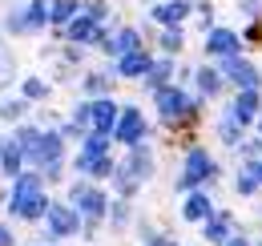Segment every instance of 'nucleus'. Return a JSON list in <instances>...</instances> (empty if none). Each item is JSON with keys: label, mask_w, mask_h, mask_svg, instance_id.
I'll return each mask as SVG.
<instances>
[{"label": "nucleus", "mask_w": 262, "mask_h": 246, "mask_svg": "<svg viewBox=\"0 0 262 246\" xmlns=\"http://www.w3.org/2000/svg\"><path fill=\"white\" fill-rule=\"evenodd\" d=\"M49 210V202H45V194H40V178H16V190H12V214L20 218H40Z\"/></svg>", "instance_id": "f257e3e1"}, {"label": "nucleus", "mask_w": 262, "mask_h": 246, "mask_svg": "<svg viewBox=\"0 0 262 246\" xmlns=\"http://www.w3.org/2000/svg\"><path fill=\"white\" fill-rule=\"evenodd\" d=\"M20 146L29 150L33 161H40L49 174H57V161H61V137L57 133H33V129H25L20 133Z\"/></svg>", "instance_id": "f03ea898"}, {"label": "nucleus", "mask_w": 262, "mask_h": 246, "mask_svg": "<svg viewBox=\"0 0 262 246\" xmlns=\"http://www.w3.org/2000/svg\"><path fill=\"white\" fill-rule=\"evenodd\" d=\"M149 174V157H145V150H137V154L125 161V170H117V186H121V194H133L137 190V182Z\"/></svg>", "instance_id": "7ed1b4c3"}, {"label": "nucleus", "mask_w": 262, "mask_h": 246, "mask_svg": "<svg viewBox=\"0 0 262 246\" xmlns=\"http://www.w3.org/2000/svg\"><path fill=\"white\" fill-rule=\"evenodd\" d=\"M73 206L85 218H101L105 214V198H101L93 186H73Z\"/></svg>", "instance_id": "20e7f679"}, {"label": "nucleus", "mask_w": 262, "mask_h": 246, "mask_svg": "<svg viewBox=\"0 0 262 246\" xmlns=\"http://www.w3.org/2000/svg\"><path fill=\"white\" fill-rule=\"evenodd\" d=\"M158 109H162L165 121H178V117L190 113V101H186V93H182V89H162V93H158Z\"/></svg>", "instance_id": "39448f33"}, {"label": "nucleus", "mask_w": 262, "mask_h": 246, "mask_svg": "<svg viewBox=\"0 0 262 246\" xmlns=\"http://www.w3.org/2000/svg\"><path fill=\"white\" fill-rule=\"evenodd\" d=\"M202 178H214V161L202 154V150H194V154H190V161H186V174H182V190L198 186Z\"/></svg>", "instance_id": "423d86ee"}, {"label": "nucleus", "mask_w": 262, "mask_h": 246, "mask_svg": "<svg viewBox=\"0 0 262 246\" xmlns=\"http://www.w3.org/2000/svg\"><path fill=\"white\" fill-rule=\"evenodd\" d=\"M89 121L97 125V133H109V129H113V121H121V117H117L113 101H93V105H89Z\"/></svg>", "instance_id": "0eeeda50"}, {"label": "nucleus", "mask_w": 262, "mask_h": 246, "mask_svg": "<svg viewBox=\"0 0 262 246\" xmlns=\"http://www.w3.org/2000/svg\"><path fill=\"white\" fill-rule=\"evenodd\" d=\"M206 49L214 53V57H234V49H238V36L226 29H214L210 36H206Z\"/></svg>", "instance_id": "6e6552de"}, {"label": "nucleus", "mask_w": 262, "mask_h": 246, "mask_svg": "<svg viewBox=\"0 0 262 246\" xmlns=\"http://www.w3.org/2000/svg\"><path fill=\"white\" fill-rule=\"evenodd\" d=\"M226 73L242 85V89H258V73H254V65H246V61H238V57H230L226 61Z\"/></svg>", "instance_id": "1a4fd4ad"}, {"label": "nucleus", "mask_w": 262, "mask_h": 246, "mask_svg": "<svg viewBox=\"0 0 262 246\" xmlns=\"http://www.w3.org/2000/svg\"><path fill=\"white\" fill-rule=\"evenodd\" d=\"M141 129H145V121H141V113H137V109H125V113H121V121H117V137H121V141H137V137H141Z\"/></svg>", "instance_id": "9d476101"}, {"label": "nucleus", "mask_w": 262, "mask_h": 246, "mask_svg": "<svg viewBox=\"0 0 262 246\" xmlns=\"http://www.w3.org/2000/svg\"><path fill=\"white\" fill-rule=\"evenodd\" d=\"M49 230L53 234H73L77 230V214L65 206H49Z\"/></svg>", "instance_id": "9b49d317"}, {"label": "nucleus", "mask_w": 262, "mask_h": 246, "mask_svg": "<svg viewBox=\"0 0 262 246\" xmlns=\"http://www.w3.org/2000/svg\"><path fill=\"white\" fill-rule=\"evenodd\" d=\"M254 109H258V93L254 89H242V97H238V101H234V121H250V117H254Z\"/></svg>", "instance_id": "f8f14e48"}, {"label": "nucleus", "mask_w": 262, "mask_h": 246, "mask_svg": "<svg viewBox=\"0 0 262 246\" xmlns=\"http://www.w3.org/2000/svg\"><path fill=\"white\" fill-rule=\"evenodd\" d=\"M105 49H109V53H121V57H129V53H137V32L125 29V32H117V36H109V40H105Z\"/></svg>", "instance_id": "ddd939ff"}, {"label": "nucleus", "mask_w": 262, "mask_h": 246, "mask_svg": "<svg viewBox=\"0 0 262 246\" xmlns=\"http://www.w3.org/2000/svg\"><path fill=\"white\" fill-rule=\"evenodd\" d=\"M145 69H154V65H149V57H145L141 49L129 53V57H121V73H125V77H141Z\"/></svg>", "instance_id": "4468645a"}, {"label": "nucleus", "mask_w": 262, "mask_h": 246, "mask_svg": "<svg viewBox=\"0 0 262 246\" xmlns=\"http://www.w3.org/2000/svg\"><path fill=\"white\" fill-rule=\"evenodd\" d=\"M186 12H190V4H186V0H173V4H162V8L154 12V16H158L162 25H178V20L186 16Z\"/></svg>", "instance_id": "2eb2a0df"}, {"label": "nucleus", "mask_w": 262, "mask_h": 246, "mask_svg": "<svg viewBox=\"0 0 262 246\" xmlns=\"http://www.w3.org/2000/svg\"><path fill=\"white\" fill-rule=\"evenodd\" d=\"M69 36H73V40H93V36H97V25H93V16H77V20L69 25Z\"/></svg>", "instance_id": "dca6fc26"}, {"label": "nucleus", "mask_w": 262, "mask_h": 246, "mask_svg": "<svg viewBox=\"0 0 262 246\" xmlns=\"http://www.w3.org/2000/svg\"><path fill=\"white\" fill-rule=\"evenodd\" d=\"M85 174H113V161L101 154V157H93V154H81V161H77Z\"/></svg>", "instance_id": "f3484780"}, {"label": "nucleus", "mask_w": 262, "mask_h": 246, "mask_svg": "<svg viewBox=\"0 0 262 246\" xmlns=\"http://www.w3.org/2000/svg\"><path fill=\"white\" fill-rule=\"evenodd\" d=\"M45 25V4H33L25 20H12V29H40Z\"/></svg>", "instance_id": "a211bd4d"}, {"label": "nucleus", "mask_w": 262, "mask_h": 246, "mask_svg": "<svg viewBox=\"0 0 262 246\" xmlns=\"http://www.w3.org/2000/svg\"><path fill=\"white\" fill-rule=\"evenodd\" d=\"M210 214V198H202V194H194V198H190V202H186V218H206Z\"/></svg>", "instance_id": "6ab92c4d"}, {"label": "nucleus", "mask_w": 262, "mask_h": 246, "mask_svg": "<svg viewBox=\"0 0 262 246\" xmlns=\"http://www.w3.org/2000/svg\"><path fill=\"white\" fill-rule=\"evenodd\" d=\"M77 12V0H57L53 4V12H49V20H57V25H65L69 16Z\"/></svg>", "instance_id": "aec40b11"}, {"label": "nucleus", "mask_w": 262, "mask_h": 246, "mask_svg": "<svg viewBox=\"0 0 262 246\" xmlns=\"http://www.w3.org/2000/svg\"><path fill=\"white\" fill-rule=\"evenodd\" d=\"M206 234H210L214 242H226V234H230V218H226V214H218L214 222H210V226H206Z\"/></svg>", "instance_id": "412c9836"}, {"label": "nucleus", "mask_w": 262, "mask_h": 246, "mask_svg": "<svg viewBox=\"0 0 262 246\" xmlns=\"http://www.w3.org/2000/svg\"><path fill=\"white\" fill-rule=\"evenodd\" d=\"M20 146H16V141H12V146H4V170H8V174H16V170H20Z\"/></svg>", "instance_id": "4be33fe9"}, {"label": "nucleus", "mask_w": 262, "mask_h": 246, "mask_svg": "<svg viewBox=\"0 0 262 246\" xmlns=\"http://www.w3.org/2000/svg\"><path fill=\"white\" fill-rule=\"evenodd\" d=\"M198 85H202V93H214V89H218V73L202 69V73H198Z\"/></svg>", "instance_id": "5701e85b"}, {"label": "nucleus", "mask_w": 262, "mask_h": 246, "mask_svg": "<svg viewBox=\"0 0 262 246\" xmlns=\"http://www.w3.org/2000/svg\"><path fill=\"white\" fill-rule=\"evenodd\" d=\"M85 154H93V157L105 154V133H97V137H89V141H85Z\"/></svg>", "instance_id": "b1692460"}, {"label": "nucleus", "mask_w": 262, "mask_h": 246, "mask_svg": "<svg viewBox=\"0 0 262 246\" xmlns=\"http://www.w3.org/2000/svg\"><path fill=\"white\" fill-rule=\"evenodd\" d=\"M8 73H12V61H8V49L0 45V85L8 81Z\"/></svg>", "instance_id": "393cba45"}, {"label": "nucleus", "mask_w": 262, "mask_h": 246, "mask_svg": "<svg viewBox=\"0 0 262 246\" xmlns=\"http://www.w3.org/2000/svg\"><path fill=\"white\" fill-rule=\"evenodd\" d=\"M165 73H169V65H154V69H149V85H162V81H165Z\"/></svg>", "instance_id": "a878e982"}, {"label": "nucleus", "mask_w": 262, "mask_h": 246, "mask_svg": "<svg viewBox=\"0 0 262 246\" xmlns=\"http://www.w3.org/2000/svg\"><path fill=\"white\" fill-rule=\"evenodd\" d=\"M25 93H29V97H45V85H40V81H25Z\"/></svg>", "instance_id": "bb28decb"}, {"label": "nucleus", "mask_w": 262, "mask_h": 246, "mask_svg": "<svg viewBox=\"0 0 262 246\" xmlns=\"http://www.w3.org/2000/svg\"><path fill=\"white\" fill-rule=\"evenodd\" d=\"M238 190H242V194H250V190H254V174H246V178H238Z\"/></svg>", "instance_id": "cd10ccee"}, {"label": "nucleus", "mask_w": 262, "mask_h": 246, "mask_svg": "<svg viewBox=\"0 0 262 246\" xmlns=\"http://www.w3.org/2000/svg\"><path fill=\"white\" fill-rule=\"evenodd\" d=\"M20 109H25V105H20V101H16V105H4V109H0V113H4V117H20Z\"/></svg>", "instance_id": "c85d7f7f"}, {"label": "nucleus", "mask_w": 262, "mask_h": 246, "mask_svg": "<svg viewBox=\"0 0 262 246\" xmlns=\"http://www.w3.org/2000/svg\"><path fill=\"white\" fill-rule=\"evenodd\" d=\"M162 45H165V49H178V45H182V36H178V32H165Z\"/></svg>", "instance_id": "c756f323"}, {"label": "nucleus", "mask_w": 262, "mask_h": 246, "mask_svg": "<svg viewBox=\"0 0 262 246\" xmlns=\"http://www.w3.org/2000/svg\"><path fill=\"white\" fill-rule=\"evenodd\" d=\"M0 246H12V234H8L4 226H0Z\"/></svg>", "instance_id": "7c9ffc66"}, {"label": "nucleus", "mask_w": 262, "mask_h": 246, "mask_svg": "<svg viewBox=\"0 0 262 246\" xmlns=\"http://www.w3.org/2000/svg\"><path fill=\"white\" fill-rule=\"evenodd\" d=\"M254 178H258V182H262V161H258V166H254Z\"/></svg>", "instance_id": "2f4dec72"}, {"label": "nucleus", "mask_w": 262, "mask_h": 246, "mask_svg": "<svg viewBox=\"0 0 262 246\" xmlns=\"http://www.w3.org/2000/svg\"><path fill=\"white\" fill-rule=\"evenodd\" d=\"M149 246H173V242H165V238H158V242H149Z\"/></svg>", "instance_id": "473e14b6"}, {"label": "nucleus", "mask_w": 262, "mask_h": 246, "mask_svg": "<svg viewBox=\"0 0 262 246\" xmlns=\"http://www.w3.org/2000/svg\"><path fill=\"white\" fill-rule=\"evenodd\" d=\"M230 246H246V242H230Z\"/></svg>", "instance_id": "72a5a7b5"}, {"label": "nucleus", "mask_w": 262, "mask_h": 246, "mask_svg": "<svg viewBox=\"0 0 262 246\" xmlns=\"http://www.w3.org/2000/svg\"><path fill=\"white\" fill-rule=\"evenodd\" d=\"M0 170H4V161H0Z\"/></svg>", "instance_id": "f704fd0d"}]
</instances>
